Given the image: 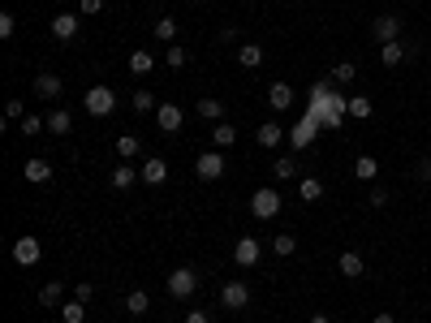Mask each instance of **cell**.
<instances>
[{"instance_id":"37","label":"cell","mask_w":431,"mask_h":323,"mask_svg":"<svg viewBox=\"0 0 431 323\" xmlns=\"http://www.w3.org/2000/svg\"><path fill=\"white\" fill-rule=\"evenodd\" d=\"M272 172L280 177V181H289V177H298V164H294V155H280L276 164H272Z\"/></svg>"},{"instance_id":"49","label":"cell","mask_w":431,"mask_h":323,"mask_svg":"<svg viewBox=\"0 0 431 323\" xmlns=\"http://www.w3.org/2000/svg\"><path fill=\"white\" fill-rule=\"evenodd\" d=\"M427 168H431V155H427Z\"/></svg>"},{"instance_id":"6","label":"cell","mask_w":431,"mask_h":323,"mask_svg":"<svg viewBox=\"0 0 431 323\" xmlns=\"http://www.w3.org/2000/svg\"><path fill=\"white\" fill-rule=\"evenodd\" d=\"M39 258H43V246H39V241L30 237V233L13 241V263H18V267H35Z\"/></svg>"},{"instance_id":"23","label":"cell","mask_w":431,"mask_h":323,"mask_svg":"<svg viewBox=\"0 0 431 323\" xmlns=\"http://www.w3.org/2000/svg\"><path fill=\"white\" fill-rule=\"evenodd\" d=\"M401 60H406V43H401V39L379 47V65H388V69H393V65H401Z\"/></svg>"},{"instance_id":"31","label":"cell","mask_w":431,"mask_h":323,"mask_svg":"<svg viewBox=\"0 0 431 323\" xmlns=\"http://www.w3.org/2000/svg\"><path fill=\"white\" fill-rule=\"evenodd\" d=\"M349 117L366 121V117H371V100H366V95H349Z\"/></svg>"},{"instance_id":"32","label":"cell","mask_w":431,"mask_h":323,"mask_svg":"<svg viewBox=\"0 0 431 323\" xmlns=\"http://www.w3.org/2000/svg\"><path fill=\"white\" fill-rule=\"evenodd\" d=\"M138 151H142V142H138L134 134H121V138H117V155H121V159H134Z\"/></svg>"},{"instance_id":"27","label":"cell","mask_w":431,"mask_h":323,"mask_svg":"<svg viewBox=\"0 0 431 323\" xmlns=\"http://www.w3.org/2000/svg\"><path fill=\"white\" fill-rule=\"evenodd\" d=\"M130 69L134 74H151L155 69V56L147 52V47H138V52H130Z\"/></svg>"},{"instance_id":"20","label":"cell","mask_w":431,"mask_h":323,"mask_svg":"<svg viewBox=\"0 0 431 323\" xmlns=\"http://www.w3.org/2000/svg\"><path fill=\"white\" fill-rule=\"evenodd\" d=\"M195 108H199V117H203V121H216V125L225 121V104H220V100H212V95H203V100H199Z\"/></svg>"},{"instance_id":"18","label":"cell","mask_w":431,"mask_h":323,"mask_svg":"<svg viewBox=\"0 0 431 323\" xmlns=\"http://www.w3.org/2000/svg\"><path fill=\"white\" fill-rule=\"evenodd\" d=\"M237 65H242V69H259L263 65V47L259 43H242L237 47Z\"/></svg>"},{"instance_id":"45","label":"cell","mask_w":431,"mask_h":323,"mask_svg":"<svg viewBox=\"0 0 431 323\" xmlns=\"http://www.w3.org/2000/svg\"><path fill=\"white\" fill-rule=\"evenodd\" d=\"M233 35H237V26H220V35H216V39H220V43H233Z\"/></svg>"},{"instance_id":"43","label":"cell","mask_w":431,"mask_h":323,"mask_svg":"<svg viewBox=\"0 0 431 323\" xmlns=\"http://www.w3.org/2000/svg\"><path fill=\"white\" fill-rule=\"evenodd\" d=\"M13 35V13H0V39Z\"/></svg>"},{"instance_id":"25","label":"cell","mask_w":431,"mask_h":323,"mask_svg":"<svg viewBox=\"0 0 431 323\" xmlns=\"http://www.w3.org/2000/svg\"><path fill=\"white\" fill-rule=\"evenodd\" d=\"M60 298H65V289H60V280H47V285L39 289V306H65Z\"/></svg>"},{"instance_id":"3","label":"cell","mask_w":431,"mask_h":323,"mask_svg":"<svg viewBox=\"0 0 431 323\" xmlns=\"http://www.w3.org/2000/svg\"><path fill=\"white\" fill-rule=\"evenodd\" d=\"M332 100H337V91H332V82H315V91H311V104H307V117H315L319 125H324V117H328Z\"/></svg>"},{"instance_id":"7","label":"cell","mask_w":431,"mask_h":323,"mask_svg":"<svg viewBox=\"0 0 431 323\" xmlns=\"http://www.w3.org/2000/svg\"><path fill=\"white\" fill-rule=\"evenodd\" d=\"M195 177H199V181H216V177H225V155H220V151H203L195 159Z\"/></svg>"},{"instance_id":"5","label":"cell","mask_w":431,"mask_h":323,"mask_svg":"<svg viewBox=\"0 0 431 323\" xmlns=\"http://www.w3.org/2000/svg\"><path fill=\"white\" fill-rule=\"evenodd\" d=\"M168 293H173V298H195V293H199V271H195V267H177V271L168 276Z\"/></svg>"},{"instance_id":"46","label":"cell","mask_w":431,"mask_h":323,"mask_svg":"<svg viewBox=\"0 0 431 323\" xmlns=\"http://www.w3.org/2000/svg\"><path fill=\"white\" fill-rule=\"evenodd\" d=\"M186 323H212V315H203V311H190V315H186Z\"/></svg>"},{"instance_id":"16","label":"cell","mask_w":431,"mask_h":323,"mask_svg":"<svg viewBox=\"0 0 431 323\" xmlns=\"http://www.w3.org/2000/svg\"><path fill=\"white\" fill-rule=\"evenodd\" d=\"M354 78H358V65H354V60H337V65H332V78H328V82H332V87H349Z\"/></svg>"},{"instance_id":"10","label":"cell","mask_w":431,"mask_h":323,"mask_svg":"<svg viewBox=\"0 0 431 323\" xmlns=\"http://www.w3.org/2000/svg\"><path fill=\"white\" fill-rule=\"evenodd\" d=\"M155 121H159V129H164V134H177L181 121H186V112H181L177 104H159V108H155Z\"/></svg>"},{"instance_id":"33","label":"cell","mask_w":431,"mask_h":323,"mask_svg":"<svg viewBox=\"0 0 431 323\" xmlns=\"http://www.w3.org/2000/svg\"><path fill=\"white\" fill-rule=\"evenodd\" d=\"M319 194H324V181L319 177H302V203H319Z\"/></svg>"},{"instance_id":"21","label":"cell","mask_w":431,"mask_h":323,"mask_svg":"<svg viewBox=\"0 0 431 323\" xmlns=\"http://www.w3.org/2000/svg\"><path fill=\"white\" fill-rule=\"evenodd\" d=\"M52 35L56 39H74L78 35V18H74V13H56V18H52Z\"/></svg>"},{"instance_id":"36","label":"cell","mask_w":431,"mask_h":323,"mask_svg":"<svg viewBox=\"0 0 431 323\" xmlns=\"http://www.w3.org/2000/svg\"><path fill=\"white\" fill-rule=\"evenodd\" d=\"M125 306H130V315H147V306H151V298L142 293V289H134L130 298H125Z\"/></svg>"},{"instance_id":"12","label":"cell","mask_w":431,"mask_h":323,"mask_svg":"<svg viewBox=\"0 0 431 323\" xmlns=\"http://www.w3.org/2000/svg\"><path fill=\"white\" fill-rule=\"evenodd\" d=\"M60 91H65L60 74H39L35 78V95H39V100H60Z\"/></svg>"},{"instance_id":"40","label":"cell","mask_w":431,"mask_h":323,"mask_svg":"<svg viewBox=\"0 0 431 323\" xmlns=\"http://www.w3.org/2000/svg\"><path fill=\"white\" fill-rule=\"evenodd\" d=\"M22 117H26L22 100H9V104H5V121H22Z\"/></svg>"},{"instance_id":"39","label":"cell","mask_w":431,"mask_h":323,"mask_svg":"<svg viewBox=\"0 0 431 323\" xmlns=\"http://www.w3.org/2000/svg\"><path fill=\"white\" fill-rule=\"evenodd\" d=\"M43 125H47L43 117H22V134H26V138H35V134H39Z\"/></svg>"},{"instance_id":"38","label":"cell","mask_w":431,"mask_h":323,"mask_svg":"<svg viewBox=\"0 0 431 323\" xmlns=\"http://www.w3.org/2000/svg\"><path fill=\"white\" fill-rule=\"evenodd\" d=\"M272 250H276V254H280V258H289V254H294V250H298V237H294V233H280V237H276V241H272Z\"/></svg>"},{"instance_id":"41","label":"cell","mask_w":431,"mask_h":323,"mask_svg":"<svg viewBox=\"0 0 431 323\" xmlns=\"http://www.w3.org/2000/svg\"><path fill=\"white\" fill-rule=\"evenodd\" d=\"M100 9H104V0H78V13H87V18H95Z\"/></svg>"},{"instance_id":"11","label":"cell","mask_w":431,"mask_h":323,"mask_svg":"<svg viewBox=\"0 0 431 323\" xmlns=\"http://www.w3.org/2000/svg\"><path fill=\"white\" fill-rule=\"evenodd\" d=\"M220 302H225V306H229V311H242V306L250 302V289H246L242 280H229L225 289H220Z\"/></svg>"},{"instance_id":"1","label":"cell","mask_w":431,"mask_h":323,"mask_svg":"<svg viewBox=\"0 0 431 323\" xmlns=\"http://www.w3.org/2000/svg\"><path fill=\"white\" fill-rule=\"evenodd\" d=\"M82 108L91 112V117H113V108H117V91L113 87H91L82 95Z\"/></svg>"},{"instance_id":"29","label":"cell","mask_w":431,"mask_h":323,"mask_svg":"<svg viewBox=\"0 0 431 323\" xmlns=\"http://www.w3.org/2000/svg\"><path fill=\"white\" fill-rule=\"evenodd\" d=\"M130 104H134V112H155V108H159L155 91H134V95H130Z\"/></svg>"},{"instance_id":"13","label":"cell","mask_w":431,"mask_h":323,"mask_svg":"<svg viewBox=\"0 0 431 323\" xmlns=\"http://www.w3.org/2000/svg\"><path fill=\"white\" fill-rule=\"evenodd\" d=\"M337 271H341V276H349V280H358V276H362V271H366V263H362V254H358V250H345V254L337 258Z\"/></svg>"},{"instance_id":"2","label":"cell","mask_w":431,"mask_h":323,"mask_svg":"<svg viewBox=\"0 0 431 323\" xmlns=\"http://www.w3.org/2000/svg\"><path fill=\"white\" fill-rule=\"evenodd\" d=\"M371 39L384 47V43H397L401 39V18H397V13H379V18L371 22Z\"/></svg>"},{"instance_id":"22","label":"cell","mask_w":431,"mask_h":323,"mask_svg":"<svg viewBox=\"0 0 431 323\" xmlns=\"http://www.w3.org/2000/svg\"><path fill=\"white\" fill-rule=\"evenodd\" d=\"M354 177H358V181H375V177H379V159L358 155V159H354Z\"/></svg>"},{"instance_id":"9","label":"cell","mask_w":431,"mask_h":323,"mask_svg":"<svg viewBox=\"0 0 431 323\" xmlns=\"http://www.w3.org/2000/svg\"><path fill=\"white\" fill-rule=\"evenodd\" d=\"M315 138H319V121H315V117H302V121L289 129V147H298V151H307Z\"/></svg>"},{"instance_id":"47","label":"cell","mask_w":431,"mask_h":323,"mask_svg":"<svg viewBox=\"0 0 431 323\" xmlns=\"http://www.w3.org/2000/svg\"><path fill=\"white\" fill-rule=\"evenodd\" d=\"M375 323H397V319L393 315H375Z\"/></svg>"},{"instance_id":"34","label":"cell","mask_w":431,"mask_h":323,"mask_svg":"<svg viewBox=\"0 0 431 323\" xmlns=\"http://www.w3.org/2000/svg\"><path fill=\"white\" fill-rule=\"evenodd\" d=\"M60 319H65V323H82L87 319V302H65V306H60Z\"/></svg>"},{"instance_id":"24","label":"cell","mask_w":431,"mask_h":323,"mask_svg":"<svg viewBox=\"0 0 431 323\" xmlns=\"http://www.w3.org/2000/svg\"><path fill=\"white\" fill-rule=\"evenodd\" d=\"M212 142H216V151H225V147H233V142H237V129H233L229 121H220V125L212 129Z\"/></svg>"},{"instance_id":"26","label":"cell","mask_w":431,"mask_h":323,"mask_svg":"<svg viewBox=\"0 0 431 323\" xmlns=\"http://www.w3.org/2000/svg\"><path fill=\"white\" fill-rule=\"evenodd\" d=\"M134 181H138L134 164H117V168H113V190H130Z\"/></svg>"},{"instance_id":"28","label":"cell","mask_w":431,"mask_h":323,"mask_svg":"<svg viewBox=\"0 0 431 323\" xmlns=\"http://www.w3.org/2000/svg\"><path fill=\"white\" fill-rule=\"evenodd\" d=\"M69 125H74V117L65 108H56V112H47V129H52V134H69Z\"/></svg>"},{"instance_id":"30","label":"cell","mask_w":431,"mask_h":323,"mask_svg":"<svg viewBox=\"0 0 431 323\" xmlns=\"http://www.w3.org/2000/svg\"><path fill=\"white\" fill-rule=\"evenodd\" d=\"M151 35H155L159 43H173V39H177V22H173V18H159V22L151 26Z\"/></svg>"},{"instance_id":"15","label":"cell","mask_w":431,"mask_h":323,"mask_svg":"<svg viewBox=\"0 0 431 323\" xmlns=\"http://www.w3.org/2000/svg\"><path fill=\"white\" fill-rule=\"evenodd\" d=\"M267 104H272V108H294V87L289 82H272V87H267Z\"/></svg>"},{"instance_id":"4","label":"cell","mask_w":431,"mask_h":323,"mask_svg":"<svg viewBox=\"0 0 431 323\" xmlns=\"http://www.w3.org/2000/svg\"><path fill=\"white\" fill-rule=\"evenodd\" d=\"M280 212V194L276 190H254L250 194V216L254 220H272Z\"/></svg>"},{"instance_id":"48","label":"cell","mask_w":431,"mask_h":323,"mask_svg":"<svg viewBox=\"0 0 431 323\" xmlns=\"http://www.w3.org/2000/svg\"><path fill=\"white\" fill-rule=\"evenodd\" d=\"M311 323H332V319H328V315H315V319H311Z\"/></svg>"},{"instance_id":"17","label":"cell","mask_w":431,"mask_h":323,"mask_svg":"<svg viewBox=\"0 0 431 323\" xmlns=\"http://www.w3.org/2000/svg\"><path fill=\"white\" fill-rule=\"evenodd\" d=\"M26 181H30V186L52 181V164H47V159H26Z\"/></svg>"},{"instance_id":"14","label":"cell","mask_w":431,"mask_h":323,"mask_svg":"<svg viewBox=\"0 0 431 323\" xmlns=\"http://www.w3.org/2000/svg\"><path fill=\"white\" fill-rule=\"evenodd\" d=\"M142 181H147V186H164L168 181V164H164V159H142Z\"/></svg>"},{"instance_id":"8","label":"cell","mask_w":431,"mask_h":323,"mask_svg":"<svg viewBox=\"0 0 431 323\" xmlns=\"http://www.w3.org/2000/svg\"><path fill=\"white\" fill-rule=\"evenodd\" d=\"M259 258H263V246H259L254 237H237V241H233V263H237V267H254Z\"/></svg>"},{"instance_id":"35","label":"cell","mask_w":431,"mask_h":323,"mask_svg":"<svg viewBox=\"0 0 431 323\" xmlns=\"http://www.w3.org/2000/svg\"><path fill=\"white\" fill-rule=\"evenodd\" d=\"M186 60H190L186 47H181V43H168V52H164V65H168V69H181Z\"/></svg>"},{"instance_id":"42","label":"cell","mask_w":431,"mask_h":323,"mask_svg":"<svg viewBox=\"0 0 431 323\" xmlns=\"http://www.w3.org/2000/svg\"><path fill=\"white\" fill-rule=\"evenodd\" d=\"M388 199H393V194H388L384 186H375V190H371V207H388Z\"/></svg>"},{"instance_id":"44","label":"cell","mask_w":431,"mask_h":323,"mask_svg":"<svg viewBox=\"0 0 431 323\" xmlns=\"http://www.w3.org/2000/svg\"><path fill=\"white\" fill-rule=\"evenodd\" d=\"M91 293H95V285H87V280L74 289V298H78V302H91Z\"/></svg>"},{"instance_id":"19","label":"cell","mask_w":431,"mask_h":323,"mask_svg":"<svg viewBox=\"0 0 431 323\" xmlns=\"http://www.w3.org/2000/svg\"><path fill=\"white\" fill-rule=\"evenodd\" d=\"M280 138H285V129H280L276 121H263L259 129H254V142H259V147H276Z\"/></svg>"}]
</instances>
